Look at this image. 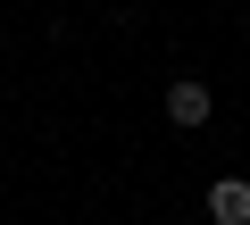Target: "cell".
Wrapping results in <instances>:
<instances>
[{
  "label": "cell",
  "instance_id": "7a4b0ae2",
  "mask_svg": "<svg viewBox=\"0 0 250 225\" xmlns=\"http://www.w3.org/2000/svg\"><path fill=\"white\" fill-rule=\"evenodd\" d=\"M208 225H250V175H217L208 184Z\"/></svg>",
  "mask_w": 250,
  "mask_h": 225
},
{
  "label": "cell",
  "instance_id": "6da1fadb",
  "mask_svg": "<svg viewBox=\"0 0 250 225\" xmlns=\"http://www.w3.org/2000/svg\"><path fill=\"white\" fill-rule=\"evenodd\" d=\"M208 108H217V92H208V83H192V75H175V83H167V125H184V134H192V125H208Z\"/></svg>",
  "mask_w": 250,
  "mask_h": 225
}]
</instances>
